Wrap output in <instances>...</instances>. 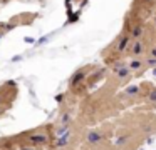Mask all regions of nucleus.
<instances>
[{
    "label": "nucleus",
    "mask_w": 156,
    "mask_h": 150,
    "mask_svg": "<svg viewBox=\"0 0 156 150\" xmlns=\"http://www.w3.org/2000/svg\"><path fill=\"white\" fill-rule=\"evenodd\" d=\"M89 68H91V67H86V68H77V70H76V72L71 75V78H69V87H71V88H77V87L81 85L86 78H87Z\"/></svg>",
    "instance_id": "obj_1"
},
{
    "label": "nucleus",
    "mask_w": 156,
    "mask_h": 150,
    "mask_svg": "<svg viewBox=\"0 0 156 150\" xmlns=\"http://www.w3.org/2000/svg\"><path fill=\"white\" fill-rule=\"evenodd\" d=\"M131 35H121L118 38V42H116V48H114V52L118 53V55H122V53L126 52V50L129 48V45H131Z\"/></svg>",
    "instance_id": "obj_2"
},
{
    "label": "nucleus",
    "mask_w": 156,
    "mask_h": 150,
    "mask_svg": "<svg viewBox=\"0 0 156 150\" xmlns=\"http://www.w3.org/2000/svg\"><path fill=\"white\" fill-rule=\"evenodd\" d=\"M102 142V132L101 130H89L87 137H86V143L87 145H98Z\"/></svg>",
    "instance_id": "obj_3"
},
{
    "label": "nucleus",
    "mask_w": 156,
    "mask_h": 150,
    "mask_svg": "<svg viewBox=\"0 0 156 150\" xmlns=\"http://www.w3.org/2000/svg\"><path fill=\"white\" fill-rule=\"evenodd\" d=\"M49 137L45 133H32L29 135V145H47Z\"/></svg>",
    "instance_id": "obj_4"
},
{
    "label": "nucleus",
    "mask_w": 156,
    "mask_h": 150,
    "mask_svg": "<svg viewBox=\"0 0 156 150\" xmlns=\"http://www.w3.org/2000/svg\"><path fill=\"white\" fill-rule=\"evenodd\" d=\"M144 53V43L141 38H136V42L131 45V55L133 57H141Z\"/></svg>",
    "instance_id": "obj_5"
},
{
    "label": "nucleus",
    "mask_w": 156,
    "mask_h": 150,
    "mask_svg": "<svg viewBox=\"0 0 156 150\" xmlns=\"http://www.w3.org/2000/svg\"><path fill=\"white\" fill-rule=\"evenodd\" d=\"M143 33H144V27H143V23H134L131 28V32H129V35H131V38H141Z\"/></svg>",
    "instance_id": "obj_6"
},
{
    "label": "nucleus",
    "mask_w": 156,
    "mask_h": 150,
    "mask_svg": "<svg viewBox=\"0 0 156 150\" xmlns=\"http://www.w3.org/2000/svg\"><path fill=\"white\" fill-rule=\"evenodd\" d=\"M128 67H129V70H131V72H138V70H141L143 67H144V62H143L141 58H133L131 62L128 63Z\"/></svg>",
    "instance_id": "obj_7"
},
{
    "label": "nucleus",
    "mask_w": 156,
    "mask_h": 150,
    "mask_svg": "<svg viewBox=\"0 0 156 150\" xmlns=\"http://www.w3.org/2000/svg\"><path fill=\"white\" fill-rule=\"evenodd\" d=\"M116 75H118V78H119V80H126V78H129V77H131V70H129L128 63H126V65L122 67V68L116 70Z\"/></svg>",
    "instance_id": "obj_8"
},
{
    "label": "nucleus",
    "mask_w": 156,
    "mask_h": 150,
    "mask_svg": "<svg viewBox=\"0 0 156 150\" xmlns=\"http://www.w3.org/2000/svg\"><path fill=\"white\" fill-rule=\"evenodd\" d=\"M69 137H71V130H67L64 135L59 137V138H57V143H55V147H57V148H64V147L67 145V142H69Z\"/></svg>",
    "instance_id": "obj_9"
},
{
    "label": "nucleus",
    "mask_w": 156,
    "mask_h": 150,
    "mask_svg": "<svg viewBox=\"0 0 156 150\" xmlns=\"http://www.w3.org/2000/svg\"><path fill=\"white\" fill-rule=\"evenodd\" d=\"M139 92H141V88L138 85H129L124 88V97H136L139 95Z\"/></svg>",
    "instance_id": "obj_10"
},
{
    "label": "nucleus",
    "mask_w": 156,
    "mask_h": 150,
    "mask_svg": "<svg viewBox=\"0 0 156 150\" xmlns=\"http://www.w3.org/2000/svg\"><path fill=\"white\" fill-rule=\"evenodd\" d=\"M128 140H129V135H121L118 140H116V147H122V145H126V143H128Z\"/></svg>",
    "instance_id": "obj_11"
},
{
    "label": "nucleus",
    "mask_w": 156,
    "mask_h": 150,
    "mask_svg": "<svg viewBox=\"0 0 156 150\" xmlns=\"http://www.w3.org/2000/svg\"><path fill=\"white\" fill-rule=\"evenodd\" d=\"M61 122H62V125H71V113H69V112L62 113V117H61Z\"/></svg>",
    "instance_id": "obj_12"
},
{
    "label": "nucleus",
    "mask_w": 156,
    "mask_h": 150,
    "mask_svg": "<svg viewBox=\"0 0 156 150\" xmlns=\"http://www.w3.org/2000/svg\"><path fill=\"white\" fill-rule=\"evenodd\" d=\"M124 65H126V62H124V60H116V62H114V65L111 67V70H112V72H116V70L122 68Z\"/></svg>",
    "instance_id": "obj_13"
},
{
    "label": "nucleus",
    "mask_w": 156,
    "mask_h": 150,
    "mask_svg": "<svg viewBox=\"0 0 156 150\" xmlns=\"http://www.w3.org/2000/svg\"><path fill=\"white\" fill-rule=\"evenodd\" d=\"M69 127H71V125H61V127H59L57 130H55V135H57V137L64 135V133H66V132H67V130H69Z\"/></svg>",
    "instance_id": "obj_14"
},
{
    "label": "nucleus",
    "mask_w": 156,
    "mask_h": 150,
    "mask_svg": "<svg viewBox=\"0 0 156 150\" xmlns=\"http://www.w3.org/2000/svg\"><path fill=\"white\" fill-rule=\"evenodd\" d=\"M144 67H153V68H154L156 67V58L154 57H148V58L144 60Z\"/></svg>",
    "instance_id": "obj_15"
},
{
    "label": "nucleus",
    "mask_w": 156,
    "mask_h": 150,
    "mask_svg": "<svg viewBox=\"0 0 156 150\" xmlns=\"http://www.w3.org/2000/svg\"><path fill=\"white\" fill-rule=\"evenodd\" d=\"M148 100H149V102H153V103H156V88H153L151 92L148 93Z\"/></svg>",
    "instance_id": "obj_16"
},
{
    "label": "nucleus",
    "mask_w": 156,
    "mask_h": 150,
    "mask_svg": "<svg viewBox=\"0 0 156 150\" xmlns=\"http://www.w3.org/2000/svg\"><path fill=\"white\" fill-rule=\"evenodd\" d=\"M54 98H55V102H57V103H62V100H64V93H59V95L54 97Z\"/></svg>",
    "instance_id": "obj_17"
},
{
    "label": "nucleus",
    "mask_w": 156,
    "mask_h": 150,
    "mask_svg": "<svg viewBox=\"0 0 156 150\" xmlns=\"http://www.w3.org/2000/svg\"><path fill=\"white\" fill-rule=\"evenodd\" d=\"M24 42H25V43H35V38H32V37H25Z\"/></svg>",
    "instance_id": "obj_18"
},
{
    "label": "nucleus",
    "mask_w": 156,
    "mask_h": 150,
    "mask_svg": "<svg viewBox=\"0 0 156 150\" xmlns=\"http://www.w3.org/2000/svg\"><path fill=\"white\" fill-rule=\"evenodd\" d=\"M20 60H22V57H20V55H14V57L10 58V62H20Z\"/></svg>",
    "instance_id": "obj_19"
},
{
    "label": "nucleus",
    "mask_w": 156,
    "mask_h": 150,
    "mask_svg": "<svg viewBox=\"0 0 156 150\" xmlns=\"http://www.w3.org/2000/svg\"><path fill=\"white\" fill-rule=\"evenodd\" d=\"M149 57H154V58H156V47H153V48H151V52H149Z\"/></svg>",
    "instance_id": "obj_20"
},
{
    "label": "nucleus",
    "mask_w": 156,
    "mask_h": 150,
    "mask_svg": "<svg viewBox=\"0 0 156 150\" xmlns=\"http://www.w3.org/2000/svg\"><path fill=\"white\" fill-rule=\"evenodd\" d=\"M153 142H154V138H153V137H149V138H146V145H153Z\"/></svg>",
    "instance_id": "obj_21"
},
{
    "label": "nucleus",
    "mask_w": 156,
    "mask_h": 150,
    "mask_svg": "<svg viewBox=\"0 0 156 150\" xmlns=\"http://www.w3.org/2000/svg\"><path fill=\"white\" fill-rule=\"evenodd\" d=\"M49 40V37H42V38H39V43H44V42H47Z\"/></svg>",
    "instance_id": "obj_22"
},
{
    "label": "nucleus",
    "mask_w": 156,
    "mask_h": 150,
    "mask_svg": "<svg viewBox=\"0 0 156 150\" xmlns=\"http://www.w3.org/2000/svg\"><path fill=\"white\" fill-rule=\"evenodd\" d=\"M5 115V108H2V105H0V117Z\"/></svg>",
    "instance_id": "obj_23"
},
{
    "label": "nucleus",
    "mask_w": 156,
    "mask_h": 150,
    "mask_svg": "<svg viewBox=\"0 0 156 150\" xmlns=\"http://www.w3.org/2000/svg\"><path fill=\"white\" fill-rule=\"evenodd\" d=\"M2 103H4V95L0 93V105H2Z\"/></svg>",
    "instance_id": "obj_24"
},
{
    "label": "nucleus",
    "mask_w": 156,
    "mask_h": 150,
    "mask_svg": "<svg viewBox=\"0 0 156 150\" xmlns=\"http://www.w3.org/2000/svg\"><path fill=\"white\" fill-rule=\"evenodd\" d=\"M4 35H5V33H4V32H0V40H2V37H4Z\"/></svg>",
    "instance_id": "obj_25"
},
{
    "label": "nucleus",
    "mask_w": 156,
    "mask_h": 150,
    "mask_svg": "<svg viewBox=\"0 0 156 150\" xmlns=\"http://www.w3.org/2000/svg\"><path fill=\"white\" fill-rule=\"evenodd\" d=\"M20 150H34V148H27V147H24V148H20Z\"/></svg>",
    "instance_id": "obj_26"
},
{
    "label": "nucleus",
    "mask_w": 156,
    "mask_h": 150,
    "mask_svg": "<svg viewBox=\"0 0 156 150\" xmlns=\"http://www.w3.org/2000/svg\"><path fill=\"white\" fill-rule=\"evenodd\" d=\"M153 75H156V67H154V68H153Z\"/></svg>",
    "instance_id": "obj_27"
},
{
    "label": "nucleus",
    "mask_w": 156,
    "mask_h": 150,
    "mask_svg": "<svg viewBox=\"0 0 156 150\" xmlns=\"http://www.w3.org/2000/svg\"><path fill=\"white\" fill-rule=\"evenodd\" d=\"M144 2H146V3H149V2H153V0H144Z\"/></svg>",
    "instance_id": "obj_28"
},
{
    "label": "nucleus",
    "mask_w": 156,
    "mask_h": 150,
    "mask_svg": "<svg viewBox=\"0 0 156 150\" xmlns=\"http://www.w3.org/2000/svg\"><path fill=\"white\" fill-rule=\"evenodd\" d=\"M153 22H154V25H156V17H154V20H153Z\"/></svg>",
    "instance_id": "obj_29"
}]
</instances>
